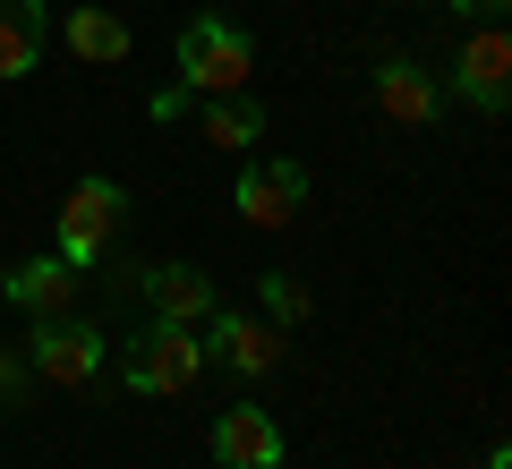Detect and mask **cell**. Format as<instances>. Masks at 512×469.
<instances>
[{"label":"cell","instance_id":"obj_9","mask_svg":"<svg viewBox=\"0 0 512 469\" xmlns=\"http://www.w3.org/2000/svg\"><path fill=\"white\" fill-rule=\"evenodd\" d=\"M214 461H222V469H282V427H274V410H256V401L214 410Z\"/></svg>","mask_w":512,"mask_h":469},{"label":"cell","instance_id":"obj_13","mask_svg":"<svg viewBox=\"0 0 512 469\" xmlns=\"http://www.w3.org/2000/svg\"><path fill=\"white\" fill-rule=\"evenodd\" d=\"M69 52L77 60H94V69H120L128 52H137V35H128V18H111V9H69Z\"/></svg>","mask_w":512,"mask_h":469},{"label":"cell","instance_id":"obj_15","mask_svg":"<svg viewBox=\"0 0 512 469\" xmlns=\"http://www.w3.org/2000/svg\"><path fill=\"white\" fill-rule=\"evenodd\" d=\"M256 299H265V316H274L282 333H291V325H308V290H299L291 273H265V282H256Z\"/></svg>","mask_w":512,"mask_h":469},{"label":"cell","instance_id":"obj_11","mask_svg":"<svg viewBox=\"0 0 512 469\" xmlns=\"http://www.w3.org/2000/svg\"><path fill=\"white\" fill-rule=\"evenodd\" d=\"M376 103L393 111V120H410V128H436L444 120V86H436V69H419L410 52H393L376 69Z\"/></svg>","mask_w":512,"mask_h":469},{"label":"cell","instance_id":"obj_2","mask_svg":"<svg viewBox=\"0 0 512 469\" xmlns=\"http://www.w3.org/2000/svg\"><path fill=\"white\" fill-rule=\"evenodd\" d=\"M120 222H128V188L94 171V180H77L69 205H60V222H52V256H69L77 273L103 265V248L120 239Z\"/></svg>","mask_w":512,"mask_h":469},{"label":"cell","instance_id":"obj_8","mask_svg":"<svg viewBox=\"0 0 512 469\" xmlns=\"http://www.w3.org/2000/svg\"><path fill=\"white\" fill-rule=\"evenodd\" d=\"M205 359L239 367V376H274L282 367V325H256L239 307H214V316H205Z\"/></svg>","mask_w":512,"mask_h":469},{"label":"cell","instance_id":"obj_6","mask_svg":"<svg viewBox=\"0 0 512 469\" xmlns=\"http://www.w3.org/2000/svg\"><path fill=\"white\" fill-rule=\"evenodd\" d=\"M239 222L248 231H282V222H299V205H308V163H291V154H274V163H248L231 188Z\"/></svg>","mask_w":512,"mask_h":469},{"label":"cell","instance_id":"obj_10","mask_svg":"<svg viewBox=\"0 0 512 469\" xmlns=\"http://www.w3.org/2000/svg\"><path fill=\"white\" fill-rule=\"evenodd\" d=\"M77 282H86V273H77L69 256H18L0 290H9L26 316H69V307H77Z\"/></svg>","mask_w":512,"mask_h":469},{"label":"cell","instance_id":"obj_17","mask_svg":"<svg viewBox=\"0 0 512 469\" xmlns=\"http://www.w3.org/2000/svg\"><path fill=\"white\" fill-rule=\"evenodd\" d=\"M487 469H512V444H495V452H487Z\"/></svg>","mask_w":512,"mask_h":469},{"label":"cell","instance_id":"obj_12","mask_svg":"<svg viewBox=\"0 0 512 469\" xmlns=\"http://www.w3.org/2000/svg\"><path fill=\"white\" fill-rule=\"evenodd\" d=\"M52 52V0H0V77H35Z\"/></svg>","mask_w":512,"mask_h":469},{"label":"cell","instance_id":"obj_16","mask_svg":"<svg viewBox=\"0 0 512 469\" xmlns=\"http://www.w3.org/2000/svg\"><path fill=\"white\" fill-rule=\"evenodd\" d=\"M444 9H453V18H478V26H487V18H504L512 0H444Z\"/></svg>","mask_w":512,"mask_h":469},{"label":"cell","instance_id":"obj_14","mask_svg":"<svg viewBox=\"0 0 512 469\" xmlns=\"http://www.w3.org/2000/svg\"><path fill=\"white\" fill-rule=\"evenodd\" d=\"M256 137H265V103H256V94H205V145L248 154Z\"/></svg>","mask_w":512,"mask_h":469},{"label":"cell","instance_id":"obj_5","mask_svg":"<svg viewBox=\"0 0 512 469\" xmlns=\"http://www.w3.org/2000/svg\"><path fill=\"white\" fill-rule=\"evenodd\" d=\"M453 94L478 111V120H504V111H512V35L495 18L453 52Z\"/></svg>","mask_w":512,"mask_h":469},{"label":"cell","instance_id":"obj_1","mask_svg":"<svg viewBox=\"0 0 512 469\" xmlns=\"http://www.w3.org/2000/svg\"><path fill=\"white\" fill-rule=\"evenodd\" d=\"M256 77V43L231 18H188L180 26V86L188 94H248Z\"/></svg>","mask_w":512,"mask_h":469},{"label":"cell","instance_id":"obj_3","mask_svg":"<svg viewBox=\"0 0 512 469\" xmlns=\"http://www.w3.org/2000/svg\"><path fill=\"white\" fill-rule=\"evenodd\" d=\"M205 367H214V359H205V342L188 325H146L137 342L120 350V384H128V393H188Z\"/></svg>","mask_w":512,"mask_h":469},{"label":"cell","instance_id":"obj_7","mask_svg":"<svg viewBox=\"0 0 512 469\" xmlns=\"http://www.w3.org/2000/svg\"><path fill=\"white\" fill-rule=\"evenodd\" d=\"M137 290H146L154 325H188V333L222 307V282H214L205 265H146V273H137Z\"/></svg>","mask_w":512,"mask_h":469},{"label":"cell","instance_id":"obj_18","mask_svg":"<svg viewBox=\"0 0 512 469\" xmlns=\"http://www.w3.org/2000/svg\"><path fill=\"white\" fill-rule=\"evenodd\" d=\"M0 418H9V393H0Z\"/></svg>","mask_w":512,"mask_h":469},{"label":"cell","instance_id":"obj_4","mask_svg":"<svg viewBox=\"0 0 512 469\" xmlns=\"http://www.w3.org/2000/svg\"><path fill=\"white\" fill-rule=\"evenodd\" d=\"M103 359H111V342H103V325H86V316H35V342H26V367H35L43 384H94L103 376Z\"/></svg>","mask_w":512,"mask_h":469}]
</instances>
